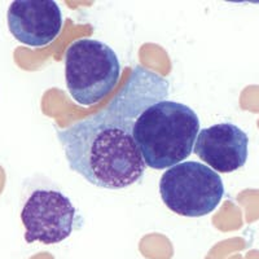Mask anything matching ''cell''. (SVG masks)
Returning <instances> with one entry per match:
<instances>
[{
  "instance_id": "cell-1",
  "label": "cell",
  "mask_w": 259,
  "mask_h": 259,
  "mask_svg": "<svg viewBox=\"0 0 259 259\" xmlns=\"http://www.w3.org/2000/svg\"><path fill=\"white\" fill-rule=\"evenodd\" d=\"M134 124L104 109L59 130L69 167L100 188L123 189L138 183L147 165L134 139Z\"/></svg>"
},
{
  "instance_id": "cell-2",
  "label": "cell",
  "mask_w": 259,
  "mask_h": 259,
  "mask_svg": "<svg viewBox=\"0 0 259 259\" xmlns=\"http://www.w3.org/2000/svg\"><path fill=\"white\" fill-rule=\"evenodd\" d=\"M198 133L196 112L175 101H161L148 108L133 130L145 165L154 170L170 168L188 158Z\"/></svg>"
},
{
  "instance_id": "cell-3",
  "label": "cell",
  "mask_w": 259,
  "mask_h": 259,
  "mask_svg": "<svg viewBox=\"0 0 259 259\" xmlns=\"http://www.w3.org/2000/svg\"><path fill=\"white\" fill-rule=\"evenodd\" d=\"M121 77L117 53L96 39L73 41L65 53V79L78 104L91 106L103 100Z\"/></svg>"
},
{
  "instance_id": "cell-4",
  "label": "cell",
  "mask_w": 259,
  "mask_h": 259,
  "mask_svg": "<svg viewBox=\"0 0 259 259\" xmlns=\"http://www.w3.org/2000/svg\"><path fill=\"white\" fill-rule=\"evenodd\" d=\"M159 194L166 206L182 217H205L214 211L224 196L221 175L196 161L167 168L159 182Z\"/></svg>"
},
{
  "instance_id": "cell-5",
  "label": "cell",
  "mask_w": 259,
  "mask_h": 259,
  "mask_svg": "<svg viewBox=\"0 0 259 259\" xmlns=\"http://www.w3.org/2000/svg\"><path fill=\"white\" fill-rule=\"evenodd\" d=\"M75 207L69 197L53 189H36L30 194L21 211L26 242L59 244L74 228Z\"/></svg>"
},
{
  "instance_id": "cell-6",
  "label": "cell",
  "mask_w": 259,
  "mask_h": 259,
  "mask_svg": "<svg viewBox=\"0 0 259 259\" xmlns=\"http://www.w3.org/2000/svg\"><path fill=\"white\" fill-rule=\"evenodd\" d=\"M7 20L15 39L30 47H46L62 29L61 9L53 0H15Z\"/></svg>"
},
{
  "instance_id": "cell-7",
  "label": "cell",
  "mask_w": 259,
  "mask_h": 259,
  "mask_svg": "<svg viewBox=\"0 0 259 259\" xmlns=\"http://www.w3.org/2000/svg\"><path fill=\"white\" fill-rule=\"evenodd\" d=\"M249 138L240 127L232 123H218L198 133L194 153L210 168L228 174L246 163Z\"/></svg>"
},
{
  "instance_id": "cell-8",
  "label": "cell",
  "mask_w": 259,
  "mask_h": 259,
  "mask_svg": "<svg viewBox=\"0 0 259 259\" xmlns=\"http://www.w3.org/2000/svg\"><path fill=\"white\" fill-rule=\"evenodd\" d=\"M159 75L149 70H145L142 66H136L130 78V82L121 91V94L114 97V100L106 108L114 114L124 118L127 121L135 122L134 118L140 117L148 108L163 101L167 96L168 83L163 78L153 85Z\"/></svg>"
}]
</instances>
